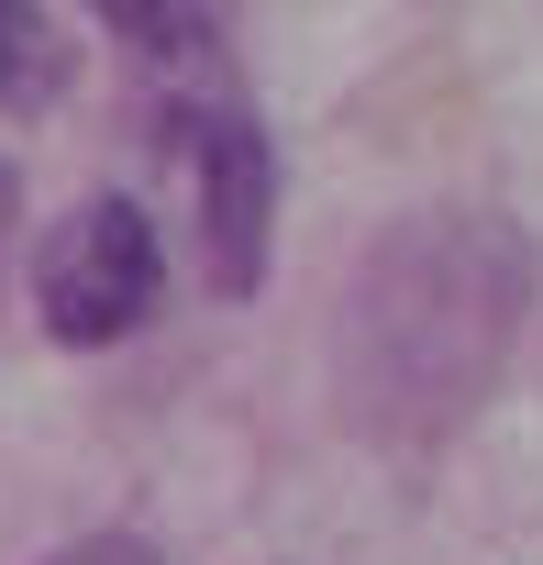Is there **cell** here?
<instances>
[{
    "label": "cell",
    "instance_id": "6da1fadb",
    "mask_svg": "<svg viewBox=\"0 0 543 565\" xmlns=\"http://www.w3.org/2000/svg\"><path fill=\"white\" fill-rule=\"evenodd\" d=\"M543 255L510 211H411L344 289V422L377 444L455 433L521 355Z\"/></svg>",
    "mask_w": 543,
    "mask_h": 565
},
{
    "label": "cell",
    "instance_id": "7a4b0ae2",
    "mask_svg": "<svg viewBox=\"0 0 543 565\" xmlns=\"http://www.w3.org/2000/svg\"><path fill=\"white\" fill-rule=\"evenodd\" d=\"M156 300H167V244H156L145 200H123V189L78 200V211L34 244V322H45L67 355H100V344L145 333Z\"/></svg>",
    "mask_w": 543,
    "mask_h": 565
},
{
    "label": "cell",
    "instance_id": "3957f363",
    "mask_svg": "<svg viewBox=\"0 0 543 565\" xmlns=\"http://www.w3.org/2000/svg\"><path fill=\"white\" fill-rule=\"evenodd\" d=\"M189 189H200V277L211 300H255L278 255V145L244 111H189Z\"/></svg>",
    "mask_w": 543,
    "mask_h": 565
},
{
    "label": "cell",
    "instance_id": "277c9868",
    "mask_svg": "<svg viewBox=\"0 0 543 565\" xmlns=\"http://www.w3.org/2000/svg\"><path fill=\"white\" fill-rule=\"evenodd\" d=\"M89 12H100L134 56H200V34H211L200 0H89Z\"/></svg>",
    "mask_w": 543,
    "mask_h": 565
},
{
    "label": "cell",
    "instance_id": "5b68a950",
    "mask_svg": "<svg viewBox=\"0 0 543 565\" xmlns=\"http://www.w3.org/2000/svg\"><path fill=\"white\" fill-rule=\"evenodd\" d=\"M45 89V23H34V0H0V100H23Z\"/></svg>",
    "mask_w": 543,
    "mask_h": 565
},
{
    "label": "cell",
    "instance_id": "8992f818",
    "mask_svg": "<svg viewBox=\"0 0 543 565\" xmlns=\"http://www.w3.org/2000/svg\"><path fill=\"white\" fill-rule=\"evenodd\" d=\"M45 565H167V554H156L145 532H89V543H56Z\"/></svg>",
    "mask_w": 543,
    "mask_h": 565
}]
</instances>
